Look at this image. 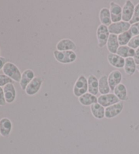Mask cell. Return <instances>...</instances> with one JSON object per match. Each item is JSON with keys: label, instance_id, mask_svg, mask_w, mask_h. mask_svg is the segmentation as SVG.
<instances>
[{"label": "cell", "instance_id": "obj_21", "mask_svg": "<svg viewBox=\"0 0 139 154\" xmlns=\"http://www.w3.org/2000/svg\"><path fill=\"white\" fill-rule=\"evenodd\" d=\"M113 94L122 101H125L128 99L127 88L124 84L117 85L113 90Z\"/></svg>", "mask_w": 139, "mask_h": 154}, {"label": "cell", "instance_id": "obj_24", "mask_svg": "<svg viewBox=\"0 0 139 154\" xmlns=\"http://www.w3.org/2000/svg\"><path fill=\"white\" fill-rule=\"evenodd\" d=\"M80 104L83 106H91L98 103V98L92 94L87 92L78 98Z\"/></svg>", "mask_w": 139, "mask_h": 154}, {"label": "cell", "instance_id": "obj_2", "mask_svg": "<svg viewBox=\"0 0 139 154\" xmlns=\"http://www.w3.org/2000/svg\"><path fill=\"white\" fill-rule=\"evenodd\" d=\"M3 73L15 82H20L22 73L18 67L11 62H7L3 68Z\"/></svg>", "mask_w": 139, "mask_h": 154}, {"label": "cell", "instance_id": "obj_20", "mask_svg": "<svg viewBox=\"0 0 139 154\" xmlns=\"http://www.w3.org/2000/svg\"><path fill=\"white\" fill-rule=\"evenodd\" d=\"M99 20L101 25L109 26L111 25V17L110 10L106 7L102 8L99 12Z\"/></svg>", "mask_w": 139, "mask_h": 154}, {"label": "cell", "instance_id": "obj_34", "mask_svg": "<svg viewBox=\"0 0 139 154\" xmlns=\"http://www.w3.org/2000/svg\"><path fill=\"white\" fill-rule=\"evenodd\" d=\"M136 70H137L138 72L139 73V65H137V67H136Z\"/></svg>", "mask_w": 139, "mask_h": 154}, {"label": "cell", "instance_id": "obj_10", "mask_svg": "<svg viewBox=\"0 0 139 154\" xmlns=\"http://www.w3.org/2000/svg\"><path fill=\"white\" fill-rule=\"evenodd\" d=\"M110 14L112 23L120 22L122 20V8L114 2L110 3Z\"/></svg>", "mask_w": 139, "mask_h": 154}, {"label": "cell", "instance_id": "obj_19", "mask_svg": "<svg viewBox=\"0 0 139 154\" xmlns=\"http://www.w3.org/2000/svg\"><path fill=\"white\" fill-rule=\"evenodd\" d=\"M106 46L109 52L111 53V54H116L117 50L120 46L117 35H114V34H110Z\"/></svg>", "mask_w": 139, "mask_h": 154}, {"label": "cell", "instance_id": "obj_5", "mask_svg": "<svg viewBox=\"0 0 139 154\" xmlns=\"http://www.w3.org/2000/svg\"><path fill=\"white\" fill-rule=\"evenodd\" d=\"M130 26L131 25L130 23L122 20L120 22L111 23V25L108 26V29L110 34L119 35L125 31H129Z\"/></svg>", "mask_w": 139, "mask_h": 154}, {"label": "cell", "instance_id": "obj_31", "mask_svg": "<svg viewBox=\"0 0 139 154\" xmlns=\"http://www.w3.org/2000/svg\"><path fill=\"white\" fill-rule=\"evenodd\" d=\"M6 105V101L5 99L4 89L2 87H0V106H5Z\"/></svg>", "mask_w": 139, "mask_h": 154}, {"label": "cell", "instance_id": "obj_18", "mask_svg": "<svg viewBox=\"0 0 139 154\" xmlns=\"http://www.w3.org/2000/svg\"><path fill=\"white\" fill-rule=\"evenodd\" d=\"M90 111L93 117L96 119H102L105 118V108L98 103L90 106Z\"/></svg>", "mask_w": 139, "mask_h": 154}, {"label": "cell", "instance_id": "obj_11", "mask_svg": "<svg viewBox=\"0 0 139 154\" xmlns=\"http://www.w3.org/2000/svg\"><path fill=\"white\" fill-rule=\"evenodd\" d=\"M3 89L6 103L11 104L14 103L17 98V90L14 84H7L3 88Z\"/></svg>", "mask_w": 139, "mask_h": 154}, {"label": "cell", "instance_id": "obj_29", "mask_svg": "<svg viewBox=\"0 0 139 154\" xmlns=\"http://www.w3.org/2000/svg\"><path fill=\"white\" fill-rule=\"evenodd\" d=\"M128 46L134 50H136L139 48V35L132 37Z\"/></svg>", "mask_w": 139, "mask_h": 154}, {"label": "cell", "instance_id": "obj_13", "mask_svg": "<svg viewBox=\"0 0 139 154\" xmlns=\"http://www.w3.org/2000/svg\"><path fill=\"white\" fill-rule=\"evenodd\" d=\"M12 122L10 119L4 118L0 119V135L3 137H8L12 131Z\"/></svg>", "mask_w": 139, "mask_h": 154}, {"label": "cell", "instance_id": "obj_22", "mask_svg": "<svg viewBox=\"0 0 139 154\" xmlns=\"http://www.w3.org/2000/svg\"><path fill=\"white\" fill-rule=\"evenodd\" d=\"M98 90L100 95L110 93L111 88L108 82V76L103 75L98 79Z\"/></svg>", "mask_w": 139, "mask_h": 154}, {"label": "cell", "instance_id": "obj_26", "mask_svg": "<svg viewBox=\"0 0 139 154\" xmlns=\"http://www.w3.org/2000/svg\"><path fill=\"white\" fill-rule=\"evenodd\" d=\"M132 37V34L131 33L130 30L117 35L119 46H128Z\"/></svg>", "mask_w": 139, "mask_h": 154}, {"label": "cell", "instance_id": "obj_12", "mask_svg": "<svg viewBox=\"0 0 139 154\" xmlns=\"http://www.w3.org/2000/svg\"><path fill=\"white\" fill-rule=\"evenodd\" d=\"M58 51H74L77 48L76 44L70 39H63L58 42L56 46Z\"/></svg>", "mask_w": 139, "mask_h": 154}, {"label": "cell", "instance_id": "obj_16", "mask_svg": "<svg viewBox=\"0 0 139 154\" xmlns=\"http://www.w3.org/2000/svg\"><path fill=\"white\" fill-rule=\"evenodd\" d=\"M107 60L110 65L117 69L124 68L125 65V58L119 57L117 54L109 53L107 55Z\"/></svg>", "mask_w": 139, "mask_h": 154}, {"label": "cell", "instance_id": "obj_8", "mask_svg": "<svg viewBox=\"0 0 139 154\" xmlns=\"http://www.w3.org/2000/svg\"><path fill=\"white\" fill-rule=\"evenodd\" d=\"M119 102H120V100L113 93L100 95L98 97V103L105 108L116 104Z\"/></svg>", "mask_w": 139, "mask_h": 154}, {"label": "cell", "instance_id": "obj_4", "mask_svg": "<svg viewBox=\"0 0 139 154\" xmlns=\"http://www.w3.org/2000/svg\"><path fill=\"white\" fill-rule=\"evenodd\" d=\"M109 35H110V33H109L108 26L100 24L97 29V38L98 47L103 48L106 46Z\"/></svg>", "mask_w": 139, "mask_h": 154}, {"label": "cell", "instance_id": "obj_23", "mask_svg": "<svg viewBox=\"0 0 139 154\" xmlns=\"http://www.w3.org/2000/svg\"><path fill=\"white\" fill-rule=\"evenodd\" d=\"M136 67H137V65L136 64L134 58H125L124 69L126 75L132 76L136 72Z\"/></svg>", "mask_w": 139, "mask_h": 154}, {"label": "cell", "instance_id": "obj_33", "mask_svg": "<svg viewBox=\"0 0 139 154\" xmlns=\"http://www.w3.org/2000/svg\"><path fill=\"white\" fill-rule=\"evenodd\" d=\"M8 62L6 58L3 57H0V70L3 69L4 65Z\"/></svg>", "mask_w": 139, "mask_h": 154}, {"label": "cell", "instance_id": "obj_28", "mask_svg": "<svg viewBox=\"0 0 139 154\" xmlns=\"http://www.w3.org/2000/svg\"><path fill=\"white\" fill-rule=\"evenodd\" d=\"M138 22H139V3H138L135 6L133 17L132 20L130 21V25H132V24H134Z\"/></svg>", "mask_w": 139, "mask_h": 154}, {"label": "cell", "instance_id": "obj_6", "mask_svg": "<svg viewBox=\"0 0 139 154\" xmlns=\"http://www.w3.org/2000/svg\"><path fill=\"white\" fill-rule=\"evenodd\" d=\"M44 82V79L41 77H36L33 80H32L30 84L26 86L25 89V93L28 96H34L39 92L41 89L42 85Z\"/></svg>", "mask_w": 139, "mask_h": 154}, {"label": "cell", "instance_id": "obj_30", "mask_svg": "<svg viewBox=\"0 0 139 154\" xmlns=\"http://www.w3.org/2000/svg\"><path fill=\"white\" fill-rule=\"evenodd\" d=\"M130 31L131 33L132 34L133 37L139 35V22L131 25Z\"/></svg>", "mask_w": 139, "mask_h": 154}, {"label": "cell", "instance_id": "obj_9", "mask_svg": "<svg viewBox=\"0 0 139 154\" xmlns=\"http://www.w3.org/2000/svg\"><path fill=\"white\" fill-rule=\"evenodd\" d=\"M124 109V103L119 102L105 108V118L112 119L119 116Z\"/></svg>", "mask_w": 139, "mask_h": 154}, {"label": "cell", "instance_id": "obj_14", "mask_svg": "<svg viewBox=\"0 0 139 154\" xmlns=\"http://www.w3.org/2000/svg\"><path fill=\"white\" fill-rule=\"evenodd\" d=\"M122 80V74L119 70H113L109 74L108 82L110 86L111 90L115 89L117 85L121 84Z\"/></svg>", "mask_w": 139, "mask_h": 154}, {"label": "cell", "instance_id": "obj_7", "mask_svg": "<svg viewBox=\"0 0 139 154\" xmlns=\"http://www.w3.org/2000/svg\"><path fill=\"white\" fill-rule=\"evenodd\" d=\"M135 6L130 0H127L122 7V20L130 23L132 20L134 12Z\"/></svg>", "mask_w": 139, "mask_h": 154}, {"label": "cell", "instance_id": "obj_1", "mask_svg": "<svg viewBox=\"0 0 139 154\" xmlns=\"http://www.w3.org/2000/svg\"><path fill=\"white\" fill-rule=\"evenodd\" d=\"M53 55L58 63L61 64H71L76 60L77 54L74 51H53Z\"/></svg>", "mask_w": 139, "mask_h": 154}, {"label": "cell", "instance_id": "obj_15", "mask_svg": "<svg viewBox=\"0 0 139 154\" xmlns=\"http://www.w3.org/2000/svg\"><path fill=\"white\" fill-rule=\"evenodd\" d=\"M36 78L35 77V73L33 70L28 69L25 70L22 73L20 81L19 82L20 87L23 90H25L26 86L30 84V82Z\"/></svg>", "mask_w": 139, "mask_h": 154}, {"label": "cell", "instance_id": "obj_17", "mask_svg": "<svg viewBox=\"0 0 139 154\" xmlns=\"http://www.w3.org/2000/svg\"><path fill=\"white\" fill-rule=\"evenodd\" d=\"M88 79V92L94 96H97L99 92L98 90V79L94 75H90Z\"/></svg>", "mask_w": 139, "mask_h": 154}, {"label": "cell", "instance_id": "obj_3", "mask_svg": "<svg viewBox=\"0 0 139 154\" xmlns=\"http://www.w3.org/2000/svg\"><path fill=\"white\" fill-rule=\"evenodd\" d=\"M88 91V79L84 75H80L77 79L73 86V92L76 97H80Z\"/></svg>", "mask_w": 139, "mask_h": 154}, {"label": "cell", "instance_id": "obj_25", "mask_svg": "<svg viewBox=\"0 0 139 154\" xmlns=\"http://www.w3.org/2000/svg\"><path fill=\"white\" fill-rule=\"evenodd\" d=\"M116 54L124 58H133L135 54V50L128 46H120Z\"/></svg>", "mask_w": 139, "mask_h": 154}, {"label": "cell", "instance_id": "obj_27", "mask_svg": "<svg viewBox=\"0 0 139 154\" xmlns=\"http://www.w3.org/2000/svg\"><path fill=\"white\" fill-rule=\"evenodd\" d=\"M13 82L14 81L12 79H10L5 74H0V87H4L8 84H13Z\"/></svg>", "mask_w": 139, "mask_h": 154}, {"label": "cell", "instance_id": "obj_32", "mask_svg": "<svg viewBox=\"0 0 139 154\" xmlns=\"http://www.w3.org/2000/svg\"><path fill=\"white\" fill-rule=\"evenodd\" d=\"M133 58L134 59L136 64L138 65H139V48H138L137 49L135 50V54H134V57Z\"/></svg>", "mask_w": 139, "mask_h": 154}]
</instances>
